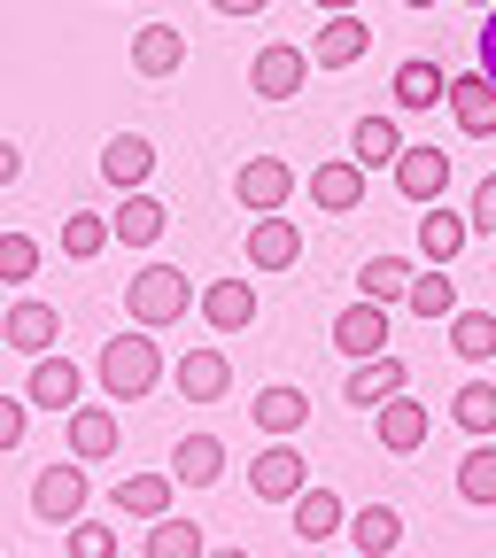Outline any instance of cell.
Listing matches in <instances>:
<instances>
[{
  "instance_id": "obj_31",
  "label": "cell",
  "mask_w": 496,
  "mask_h": 558,
  "mask_svg": "<svg viewBox=\"0 0 496 558\" xmlns=\"http://www.w3.org/2000/svg\"><path fill=\"white\" fill-rule=\"evenodd\" d=\"M411 279H419V271H411L403 256H365V264H358V295H373V303H403V295H411Z\"/></svg>"
},
{
  "instance_id": "obj_8",
  "label": "cell",
  "mask_w": 496,
  "mask_h": 558,
  "mask_svg": "<svg viewBox=\"0 0 496 558\" xmlns=\"http://www.w3.org/2000/svg\"><path fill=\"white\" fill-rule=\"evenodd\" d=\"M303 194L326 209V218H349V209L365 202V163H358V156H334V163H318V171L303 179Z\"/></svg>"
},
{
  "instance_id": "obj_11",
  "label": "cell",
  "mask_w": 496,
  "mask_h": 558,
  "mask_svg": "<svg viewBox=\"0 0 496 558\" xmlns=\"http://www.w3.org/2000/svg\"><path fill=\"white\" fill-rule=\"evenodd\" d=\"M465 241H473V209H465V218H458V209L450 202H427V218H419V256H427V264H458L465 256Z\"/></svg>"
},
{
  "instance_id": "obj_12",
  "label": "cell",
  "mask_w": 496,
  "mask_h": 558,
  "mask_svg": "<svg viewBox=\"0 0 496 558\" xmlns=\"http://www.w3.org/2000/svg\"><path fill=\"white\" fill-rule=\"evenodd\" d=\"M450 117H458L465 140H496V78H488V70L450 78Z\"/></svg>"
},
{
  "instance_id": "obj_29",
  "label": "cell",
  "mask_w": 496,
  "mask_h": 558,
  "mask_svg": "<svg viewBox=\"0 0 496 558\" xmlns=\"http://www.w3.org/2000/svg\"><path fill=\"white\" fill-rule=\"evenodd\" d=\"M349 535H358V558H388L403 543V512L396 505H365V512H349Z\"/></svg>"
},
{
  "instance_id": "obj_35",
  "label": "cell",
  "mask_w": 496,
  "mask_h": 558,
  "mask_svg": "<svg viewBox=\"0 0 496 558\" xmlns=\"http://www.w3.org/2000/svg\"><path fill=\"white\" fill-rule=\"evenodd\" d=\"M450 418H458L473 442H488V435H496V388H488V380H465V388L450 396Z\"/></svg>"
},
{
  "instance_id": "obj_18",
  "label": "cell",
  "mask_w": 496,
  "mask_h": 558,
  "mask_svg": "<svg viewBox=\"0 0 496 558\" xmlns=\"http://www.w3.org/2000/svg\"><path fill=\"white\" fill-rule=\"evenodd\" d=\"M403 380H411L403 357H388V349H380V357H358V365H349V388H341V396L365 403V411H380L388 396H403Z\"/></svg>"
},
{
  "instance_id": "obj_25",
  "label": "cell",
  "mask_w": 496,
  "mask_h": 558,
  "mask_svg": "<svg viewBox=\"0 0 496 558\" xmlns=\"http://www.w3.org/2000/svg\"><path fill=\"white\" fill-rule=\"evenodd\" d=\"M148 171H156V148H148V140H140V132H117L109 140V148H101V179L109 186H148Z\"/></svg>"
},
{
  "instance_id": "obj_26",
  "label": "cell",
  "mask_w": 496,
  "mask_h": 558,
  "mask_svg": "<svg viewBox=\"0 0 496 558\" xmlns=\"http://www.w3.org/2000/svg\"><path fill=\"white\" fill-rule=\"evenodd\" d=\"M419 442H427V403H411V396H388V403H380V450L411 458Z\"/></svg>"
},
{
  "instance_id": "obj_9",
  "label": "cell",
  "mask_w": 496,
  "mask_h": 558,
  "mask_svg": "<svg viewBox=\"0 0 496 558\" xmlns=\"http://www.w3.org/2000/svg\"><path fill=\"white\" fill-rule=\"evenodd\" d=\"M365 47H373V24H365L358 9H341V16H326V24H318L311 62H318V70H349V62H365Z\"/></svg>"
},
{
  "instance_id": "obj_2",
  "label": "cell",
  "mask_w": 496,
  "mask_h": 558,
  "mask_svg": "<svg viewBox=\"0 0 496 558\" xmlns=\"http://www.w3.org/2000/svg\"><path fill=\"white\" fill-rule=\"evenodd\" d=\"M156 380H164V349L148 341V326L101 341V388H109V403H140Z\"/></svg>"
},
{
  "instance_id": "obj_3",
  "label": "cell",
  "mask_w": 496,
  "mask_h": 558,
  "mask_svg": "<svg viewBox=\"0 0 496 558\" xmlns=\"http://www.w3.org/2000/svg\"><path fill=\"white\" fill-rule=\"evenodd\" d=\"M86 458H62V465H47L39 481H32V520L39 527H78L86 520Z\"/></svg>"
},
{
  "instance_id": "obj_42",
  "label": "cell",
  "mask_w": 496,
  "mask_h": 558,
  "mask_svg": "<svg viewBox=\"0 0 496 558\" xmlns=\"http://www.w3.org/2000/svg\"><path fill=\"white\" fill-rule=\"evenodd\" d=\"M24 179V148H16V140H0V186H16Z\"/></svg>"
},
{
  "instance_id": "obj_28",
  "label": "cell",
  "mask_w": 496,
  "mask_h": 558,
  "mask_svg": "<svg viewBox=\"0 0 496 558\" xmlns=\"http://www.w3.org/2000/svg\"><path fill=\"white\" fill-rule=\"evenodd\" d=\"M171 473H179V488H209L226 473V442L218 435H186L179 450H171Z\"/></svg>"
},
{
  "instance_id": "obj_5",
  "label": "cell",
  "mask_w": 496,
  "mask_h": 558,
  "mask_svg": "<svg viewBox=\"0 0 496 558\" xmlns=\"http://www.w3.org/2000/svg\"><path fill=\"white\" fill-rule=\"evenodd\" d=\"M388 171H396V194H403V202H419V209L450 194V156H443V148H427V140H411V148H403Z\"/></svg>"
},
{
  "instance_id": "obj_34",
  "label": "cell",
  "mask_w": 496,
  "mask_h": 558,
  "mask_svg": "<svg viewBox=\"0 0 496 558\" xmlns=\"http://www.w3.org/2000/svg\"><path fill=\"white\" fill-rule=\"evenodd\" d=\"M140 558H209V550H202V527L194 520L164 512V520H148V550H140Z\"/></svg>"
},
{
  "instance_id": "obj_7",
  "label": "cell",
  "mask_w": 496,
  "mask_h": 558,
  "mask_svg": "<svg viewBox=\"0 0 496 558\" xmlns=\"http://www.w3.org/2000/svg\"><path fill=\"white\" fill-rule=\"evenodd\" d=\"M303 78H311V47H288V39H271V47L256 54V70H249V86H256L264 101H295Z\"/></svg>"
},
{
  "instance_id": "obj_6",
  "label": "cell",
  "mask_w": 496,
  "mask_h": 558,
  "mask_svg": "<svg viewBox=\"0 0 496 558\" xmlns=\"http://www.w3.org/2000/svg\"><path fill=\"white\" fill-rule=\"evenodd\" d=\"M233 194H241V209H249V218H271V209H288L295 171L279 163V156H249V163L233 171Z\"/></svg>"
},
{
  "instance_id": "obj_38",
  "label": "cell",
  "mask_w": 496,
  "mask_h": 558,
  "mask_svg": "<svg viewBox=\"0 0 496 558\" xmlns=\"http://www.w3.org/2000/svg\"><path fill=\"white\" fill-rule=\"evenodd\" d=\"M32 271H39V241L32 233H0V279L16 288V279H32Z\"/></svg>"
},
{
  "instance_id": "obj_21",
  "label": "cell",
  "mask_w": 496,
  "mask_h": 558,
  "mask_svg": "<svg viewBox=\"0 0 496 558\" xmlns=\"http://www.w3.org/2000/svg\"><path fill=\"white\" fill-rule=\"evenodd\" d=\"M450 101V78H443V62H427V54H411V62H396V109H443Z\"/></svg>"
},
{
  "instance_id": "obj_32",
  "label": "cell",
  "mask_w": 496,
  "mask_h": 558,
  "mask_svg": "<svg viewBox=\"0 0 496 558\" xmlns=\"http://www.w3.org/2000/svg\"><path fill=\"white\" fill-rule=\"evenodd\" d=\"M403 311H411V318H435V326L458 318V279H443V264H435V271H419V279H411V295H403Z\"/></svg>"
},
{
  "instance_id": "obj_44",
  "label": "cell",
  "mask_w": 496,
  "mask_h": 558,
  "mask_svg": "<svg viewBox=\"0 0 496 558\" xmlns=\"http://www.w3.org/2000/svg\"><path fill=\"white\" fill-rule=\"evenodd\" d=\"M209 9H218V16H264L271 0H209Z\"/></svg>"
},
{
  "instance_id": "obj_19",
  "label": "cell",
  "mask_w": 496,
  "mask_h": 558,
  "mask_svg": "<svg viewBox=\"0 0 496 558\" xmlns=\"http://www.w3.org/2000/svg\"><path fill=\"white\" fill-rule=\"evenodd\" d=\"M171 380H179L186 403H218V396L233 388V365H226V349H186Z\"/></svg>"
},
{
  "instance_id": "obj_20",
  "label": "cell",
  "mask_w": 496,
  "mask_h": 558,
  "mask_svg": "<svg viewBox=\"0 0 496 558\" xmlns=\"http://www.w3.org/2000/svg\"><path fill=\"white\" fill-rule=\"evenodd\" d=\"M202 318L218 333H249L256 326V288H249V279H209V288H202Z\"/></svg>"
},
{
  "instance_id": "obj_1",
  "label": "cell",
  "mask_w": 496,
  "mask_h": 558,
  "mask_svg": "<svg viewBox=\"0 0 496 558\" xmlns=\"http://www.w3.org/2000/svg\"><path fill=\"white\" fill-rule=\"evenodd\" d=\"M124 311H132V326L164 333V326H179V318L194 311V279H186L179 264H148V271L124 279Z\"/></svg>"
},
{
  "instance_id": "obj_15",
  "label": "cell",
  "mask_w": 496,
  "mask_h": 558,
  "mask_svg": "<svg viewBox=\"0 0 496 558\" xmlns=\"http://www.w3.org/2000/svg\"><path fill=\"white\" fill-rule=\"evenodd\" d=\"M241 248H249V264H256V271H288V264L303 256V226L271 209V218H256V226H249V241H241Z\"/></svg>"
},
{
  "instance_id": "obj_14",
  "label": "cell",
  "mask_w": 496,
  "mask_h": 558,
  "mask_svg": "<svg viewBox=\"0 0 496 558\" xmlns=\"http://www.w3.org/2000/svg\"><path fill=\"white\" fill-rule=\"evenodd\" d=\"M334 349H341V357H380V349H388V303H349L341 318H334Z\"/></svg>"
},
{
  "instance_id": "obj_41",
  "label": "cell",
  "mask_w": 496,
  "mask_h": 558,
  "mask_svg": "<svg viewBox=\"0 0 496 558\" xmlns=\"http://www.w3.org/2000/svg\"><path fill=\"white\" fill-rule=\"evenodd\" d=\"M473 226H481V233L496 241V171H488V179L473 186Z\"/></svg>"
},
{
  "instance_id": "obj_22",
  "label": "cell",
  "mask_w": 496,
  "mask_h": 558,
  "mask_svg": "<svg viewBox=\"0 0 496 558\" xmlns=\"http://www.w3.org/2000/svg\"><path fill=\"white\" fill-rule=\"evenodd\" d=\"M179 62H186V32H179V24L132 32V70H140V78H171Z\"/></svg>"
},
{
  "instance_id": "obj_30",
  "label": "cell",
  "mask_w": 496,
  "mask_h": 558,
  "mask_svg": "<svg viewBox=\"0 0 496 558\" xmlns=\"http://www.w3.org/2000/svg\"><path fill=\"white\" fill-rule=\"evenodd\" d=\"M249 411H256V427H264V435H295L303 418H311V396H303V388H256Z\"/></svg>"
},
{
  "instance_id": "obj_16",
  "label": "cell",
  "mask_w": 496,
  "mask_h": 558,
  "mask_svg": "<svg viewBox=\"0 0 496 558\" xmlns=\"http://www.w3.org/2000/svg\"><path fill=\"white\" fill-rule=\"evenodd\" d=\"M109 226H117V241H124V248H156V241H164V226H171V209H164L156 194H140V186H132V194L109 209Z\"/></svg>"
},
{
  "instance_id": "obj_27",
  "label": "cell",
  "mask_w": 496,
  "mask_h": 558,
  "mask_svg": "<svg viewBox=\"0 0 496 558\" xmlns=\"http://www.w3.org/2000/svg\"><path fill=\"white\" fill-rule=\"evenodd\" d=\"M288 512H295V535H303V543H326V535H341V527H349V505L334 497V488H303Z\"/></svg>"
},
{
  "instance_id": "obj_13",
  "label": "cell",
  "mask_w": 496,
  "mask_h": 558,
  "mask_svg": "<svg viewBox=\"0 0 496 558\" xmlns=\"http://www.w3.org/2000/svg\"><path fill=\"white\" fill-rule=\"evenodd\" d=\"M39 411H78V396H86V373L78 365H70V357H55V349H47V357H32V388H24Z\"/></svg>"
},
{
  "instance_id": "obj_23",
  "label": "cell",
  "mask_w": 496,
  "mask_h": 558,
  "mask_svg": "<svg viewBox=\"0 0 496 558\" xmlns=\"http://www.w3.org/2000/svg\"><path fill=\"white\" fill-rule=\"evenodd\" d=\"M403 148H411V140H403V124H396V117H358V124H349V156H358L365 171L396 163Z\"/></svg>"
},
{
  "instance_id": "obj_10",
  "label": "cell",
  "mask_w": 496,
  "mask_h": 558,
  "mask_svg": "<svg viewBox=\"0 0 496 558\" xmlns=\"http://www.w3.org/2000/svg\"><path fill=\"white\" fill-rule=\"evenodd\" d=\"M55 333H62V311L39 303V295H32V303H9V318H0V341H9L16 357H47Z\"/></svg>"
},
{
  "instance_id": "obj_46",
  "label": "cell",
  "mask_w": 496,
  "mask_h": 558,
  "mask_svg": "<svg viewBox=\"0 0 496 558\" xmlns=\"http://www.w3.org/2000/svg\"><path fill=\"white\" fill-rule=\"evenodd\" d=\"M209 558H249V550H209Z\"/></svg>"
},
{
  "instance_id": "obj_39",
  "label": "cell",
  "mask_w": 496,
  "mask_h": 558,
  "mask_svg": "<svg viewBox=\"0 0 496 558\" xmlns=\"http://www.w3.org/2000/svg\"><path fill=\"white\" fill-rule=\"evenodd\" d=\"M32 435V396H0V458Z\"/></svg>"
},
{
  "instance_id": "obj_47",
  "label": "cell",
  "mask_w": 496,
  "mask_h": 558,
  "mask_svg": "<svg viewBox=\"0 0 496 558\" xmlns=\"http://www.w3.org/2000/svg\"><path fill=\"white\" fill-rule=\"evenodd\" d=\"M403 9H435V0H403Z\"/></svg>"
},
{
  "instance_id": "obj_45",
  "label": "cell",
  "mask_w": 496,
  "mask_h": 558,
  "mask_svg": "<svg viewBox=\"0 0 496 558\" xmlns=\"http://www.w3.org/2000/svg\"><path fill=\"white\" fill-rule=\"evenodd\" d=\"M311 9H326V16H341V9H358V0H311Z\"/></svg>"
},
{
  "instance_id": "obj_17",
  "label": "cell",
  "mask_w": 496,
  "mask_h": 558,
  "mask_svg": "<svg viewBox=\"0 0 496 558\" xmlns=\"http://www.w3.org/2000/svg\"><path fill=\"white\" fill-rule=\"evenodd\" d=\"M171 488H179V473H124V481L109 488V505H117L124 520H164V512H171Z\"/></svg>"
},
{
  "instance_id": "obj_37",
  "label": "cell",
  "mask_w": 496,
  "mask_h": 558,
  "mask_svg": "<svg viewBox=\"0 0 496 558\" xmlns=\"http://www.w3.org/2000/svg\"><path fill=\"white\" fill-rule=\"evenodd\" d=\"M450 349H458L465 365H488V357H496V318H488V311H458V318H450Z\"/></svg>"
},
{
  "instance_id": "obj_43",
  "label": "cell",
  "mask_w": 496,
  "mask_h": 558,
  "mask_svg": "<svg viewBox=\"0 0 496 558\" xmlns=\"http://www.w3.org/2000/svg\"><path fill=\"white\" fill-rule=\"evenodd\" d=\"M481 70L496 78V9H481Z\"/></svg>"
},
{
  "instance_id": "obj_4",
  "label": "cell",
  "mask_w": 496,
  "mask_h": 558,
  "mask_svg": "<svg viewBox=\"0 0 496 558\" xmlns=\"http://www.w3.org/2000/svg\"><path fill=\"white\" fill-rule=\"evenodd\" d=\"M249 488H256V505H295L303 488H311V458H303L288 435H279V442L249 465Z\"/></svg>"
},
{
  "instance_id": "obj_24",
  "label": "cell",
  "mask_w": 496,
  "mask_h": 558,
  "mask_svg": "<svg viewBox=\"0 0 496 558\" xmlns=\"http://www.w3.org/2000/svg\"><path fill=\"white\" fill-rule=\"evenodd\" d=\"M109 450H117V411L109 403H78V411H70V458L101 465Z\"/></svg>"
},
{
  "instance_id": "obj_33",
  "label": "cell",
  "mask_w": 496,
  "mask_h": 558,
  "mask_svg": "<svg viewBox=\"0 0 496 558\" xmlns=\"http://www.w3.org/2000/svg\"><path fill=\"white\" fill-rule=\"evenodd\" d=\"M109 241H117V226L94 218V209H70V218H62V256H70V264H94Z\"/></svg>"
},
{
  "instance_id": "obj_36",
  "label": "cell",
  "mask_w": 496,
  "mask_h": 558,
  "mask_svg": "<svg viewBox=\"0 0 496 558\" xmlns=\"http://www.w3.org/2000/svg\"><path fill=\"white\" fill-rule=\"evenodd\" d=\"M458 497L481 512V505H496V442H473L465 458H458Z\"/></svg>"
},
{
  "instance_id": "obj_40",
  "label": "cell",
  "mask_w": 496,
  "mask_h": 558,
  "mask_svg": "<svg viewBox=\"0 0 496 558\" xmlns=\"http://www.w3.org/2000/svg\"><path fill=\"white\" fill-rule=\"evenodd\" d=\"M62 535H70V558H117V527L78 520V527H62Z\"/></svg>"
},
{
  "instance_id": "obj_48",
  "label": "cell",
  "mask_w": 496,
  "mask_h": 558,
  "mask_svg": "<svg viewBox=\"0 0 496 558\" xmlns=\"http://www.w3.org/2000/svg\"><path fill=\"white\" fill-rule=\"evenodd\" d=\"M465 9H496V0H465Z\"/></svg>"
}]
</instances>
